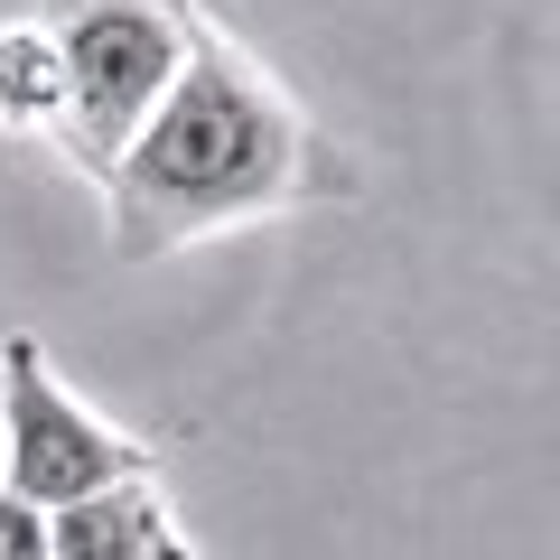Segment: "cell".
I'll return each instance as SVG.
<instances>
[{"label": "cell", "mask_w": 560, "mask_h": 560, "mask_svg": "<svg viewBox=\"0 0 560 560\" xmlns=\"http://www.w3.org/2000/svg\"><path fill=\"white\" fill-rule=\"evenodd\" d=\"M355 197L346 140L308 113L243 38L206 28L160 113L131 131V150L103 178V243L121 271H150L168 253L253 234V224L308 215Z\"/></svg>", "instance_id": "cell-1"}, {"label": "cell", "mask_w": 560, "mask_h": 560, "mask_svg": "<svg viewBox=\"0 0 560 560\" xmlns=\"http://www.w3.org/2000/svg\"><path fill=\"white\" fill-rule=\"evenodd\" d=\"M28 20L47 28L57 47V75H66V103H57V150L75 178H113V160L131 150V131L160 113V94L178 84V66L197 57L206 20L197 0H20Z\"/></svg>", "instance_id": "cell-2"}, {"label": "cell", "mask_w": 560, "mask_h": 560, "mask_svg": "<svg viewBox=\"0 0 560 560\" xmlns=\"http://www.w3.org/2000/svg\"><path fill=\"white\" fill-rule=\"evenodd\" d=\"M140 467H160V440L103 420L57 374V355L28 327H10L0 337V486L57 514V504H84L113 477H140Z\"/></svg>", "instance_id": "cell-3"}, {"label": "cell", "mask_w": 560, "mask_h": 560, "mask_svg": "<svg viewBox=\"0 0 560 560\" xmlns=\"http://www.w3.org/2000/svg\"><path fill=\"white\" fill-rule=\"evenodd\" d=\"M57 551L47 560H206L197 533H187V514L168 504L160 467H140V477H113L103 495L84 504H57Z\"/></svg>", "instance_id": "cell-4"}, {"label": "cell", "mask_w": 560, "mask_h": 560, "mask_svg": "<svg viewBox=\"0 0 560 560\" xmlns=\"http://www.w3.org/2000/svg\"><path fill=\"white\" fill-rule=\"evenodd\" d=\"M57 103H66V75H57L47 28L28 20L20 0H0V140H38V150H47Z\"/></svg>", "instance_id": "cell-5"}, {"label": "cell", "mask_w": 560, "mask_h": 560, "mask_svg": "<svg viewBox=\"0 0 560 560\" xmlns=\"http://www.w3.org/2000/svg\"><path fill=\"white\" fill-rule=\"evenodd\" d=\"M47 551H57L47 504H28V495H10V486H0V560H47Z\"/></svg>", "instance_id": "cell-6"}]
</instances>
